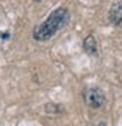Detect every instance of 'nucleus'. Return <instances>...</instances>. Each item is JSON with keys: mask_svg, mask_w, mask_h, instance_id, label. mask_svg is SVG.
<instances>
[{"mask_svg": "<svg viewBox=\"0 0 122 126\" xmlns=\"http://www.w3.org/2000/svg\"><path fill=\"white\" fill-rule=\"evenodd\" d=\"M109 20L113 26H121L122 23V0H116L109 11Z\"/></svg>", "mask_w": 122, "mask_h": 126, "instance_id": "3", "label": "nucleus"}, {"mask_svg": "<svg viewBox=\"0 0 122 126\" xmlns=\"http://www.w3.org/2000/svg\"><path fill=\"white\" fill-rule=\"evenodd\" d=\"M94 126H107V123H105V122H98V123H95Z\"/></svg>", "mask_w": 122, "mask_h": 126, "instance_id": "5", "label": "nucleus"}, {"mask_svg": "<svg viewBox=\"0 0 122 126\" xmlns=\"http://www.w3.org/2000/svg\"><path fill=\"white\" fill-rule=\"evenodd\" d=\"M83 50L89 56H97L98 54V42H97V39H95L94 35H89V36L84 38V41H83Z\"/></svg>", "mask_w": 122, "mask_h": 126, "instance_id": "4", "label": "nucleus"}, {"mask_svg": "<svg viewBox=\"0 0 122 126\" xmlns=\"http://www.w3.org/2000/svg\"><path fill=\"white\" fill-rule=\"evenodd\" d=\"M35 2H41V0H35Z\"/></svg>", "mask_w": 122, "mask_h": 126, "instance_id": "7", "label": "nucleus"}, {"mask_svg": "<svg viewBox=\"0 0 122 126\" xmlns=\"http://www.w3.org/2000/svg\"><path fill=\"white\" fill-rule=\"evenodd\" d=\"M9 38V33H2V39H8Z\"/></svg>", "mask_w": 122, "mask_h": 126, "instance_id": "6", "label": "nucleus"}, {"mask_svg": "<svg viewBox=\"0 0 122 126\" xmlns=\"http://www.w3.org/2000/svg\"><path fill=\"white\" fill-rule=\"evenodd\" d=\"M121 26H122V23H121Z\"/></svg>", "mask_w": 122, "mask_h": 126, "instance_id": "8", "label": "nucleus"}, {"mask_svg": "<svg viewBox=\"0 0 122 126\" xmlns=\"http://www.w3.org/2000/svg\"><path fill=\"white\" fill-rule=\"evenodd\" d=\"M68 23H69V11L66 8H57L48 15L47 20L33 29V39L39 42L48 41Z\"/></svg>", "mask_w": 122, "mask_h": 126, "instance_id": "1", "label": "nucleus"}, {"mask_svg": "<svg viewBox=\"0 0 122 126\" xmlns=\"http://www.w3.org/2000/svg\"><path fill=\"white\" fill-rule=\"evenodd\" d=\"M84 96V102L89 108L92 110H98L104 105L105 102V94L100 87H87L83 93Z\"/></svg>", "mask_w": 122, "mask_h": 126, "instance_id": "2", "label": "nucleus"}]
</instances>
